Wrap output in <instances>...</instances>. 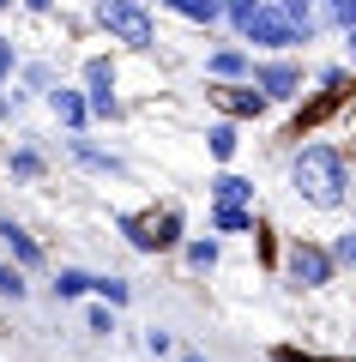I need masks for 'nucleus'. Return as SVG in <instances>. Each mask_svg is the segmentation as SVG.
<instances>
[{"instance_id":"nucleus-18","label":"nucleus","mask_w":356,"mask_h":362,"mask_svg":"<svg viewBox=\"0 0 356 362\" xmlns=\"http://www.w3.org/2000/svg\"><path fill=\"white\" fill-rule=\"evenodd\" d=\"M157 6H169L176 18H188V25H200V30L224 25V0H157Z\"/></svg>"},{"instance_id":"nucleus-20","label":"nucleus","mask_w":356,"mask_h":362,"mask_svg":"<svg viewBox=\"0 0 356 362\" xmlns=\"http://www.w3.org/2000/svg\"><path fill=\"white\" fill-rule=\"evenodd\" d=\"M49 290H54V302H79V296H91V272L85 266H54Z\"/></svg>"},{"instance_id":"nucleus-12","label":"nucleus","mask_w":356,"mask_h":362,"mask_svg":"<svg viewBox=\"0 0 356 362\" xmlns=\"http://www.w3.org/2000/svg\"><path fill=\"white\" fill-rule=\"evenodd\" d=\"M176 254H181V266H188L193 278H212V272L224 266V235H217V230H212V235H188Z\"/></svg>"},{"instance_id":"nucleus-34","label":"nucleus","mask_w":356,"mask_h":362,"mask_svg":"<svg viewBox=\"0 0 356 362\" xmlns=\"http://www.w3.org/2000/svg\"><path fill=\"white\" fill-rule=\"evenodd\" d=\"M13 6H18V0H0V13H13Z\"/></svg>"},{"instance_id":"nucleus-31","label":"nucleus","mask_w":356,"mask_h":362,"mask_svg":"<svg viewBox=\"0 0 356 362\" xmlns=\"http://www.w3.org/2000/svg\"><path fill=\"white\" fill-rule=\"evenodd\" d=\"M18 6H25L30 18H49V13H54V0H18Z\"/></svg>"},{"instance_id":"nucleus-4","label":"nucleus","mask_w":356,"mask_h":362,"mask_svg":"<svg viewBox=\"0 0 356 362\" xmlns=\"http://www.w3.org/2000/svg\"><path fill=\"white\" fill-rule=\"evenodd\" d=\"M338 254H332V242H314V235H296L290 247H284V278H290L296 290H332L338 284Z\"/></svg>"},{"instance_id":"nucleus-2","label":"nucleus","mask_w":356,"mask_h":362,"mask_svg":"<svg viewBox=\"0 0 356 362\" xmlns=\"http://www.w3.org/2000/svg\"><path fill=\"white\" fill-rule=\"evenodd\" d=\"M236 42H248V49H260V54H296V49H308V30L296 25L284 6H272V0H260L254 6V18H248L242 30H236Z\"/></svg>"},{"instance_id":"nucleus-19","label":"nucleus","mask_w":356,"mask_h":362,"mask_svg":"<svg viewBox=\"0 0 356 362\" xmlns=\"http://www.w3.org/2000/svg\"><path fill=\"white\" fill-rule=\"evenodd\" d=\"M205 151H212L217 163H229V157L242 151V121H229V115H217L212 127H205Z\"/></svg>"},{"instance_id":"nucleus-32","label":"nucleus","mask_w":356,"mask_h":362,"mask_svg":"<svg viewBox=\"0 0 356 362\" xmlns=\"http://www.w3.org/2000/svg\"><path fill=\"white\" fill-rule=\"evenodd\" d=\"M338 37H344V66H356V25H350V30H338Z\"/></svg>"},{"instance_id":"nucleus-11","label":"nucleus","mask_w":356,"mask_h":362,"mask_svg":"<svg viewBox=\"0 0 356 362\" xmlns=\"http://www.w3.org/2000/svg\"><path fill=\"white\" fill-rule=\"evenodd\" d=\"M42 103H49V115L61 121L67 133H85L91 127V103H85V90H79V85H54Z\"/></svg>"},{"instance_id":"nucleus-7","label":"nucleus","mask_w":356,"mask_h":362,"mask_svg":"<svg viewBox=\"0 0 356 362\" xmlns=\"http://www.w3.org/2000/svg\"><path fill=\"white\" fill-rule=\"evenodd\" d=\"M205 97H212L229 121H260V115L272 109L266 90H260L254 78H205Z\"/></svg>"},{"instance_id":"nucleus-6","label":"nucleus","mask_w":356,"mask_h":362,"mask_svg":"<svg viewBox=\"0 0 356 362\" xmlns=\"http://www.w3.org/2000/svg\"><path fill=\"white\" fill-rule=\"evenodd\" d=\"M248 78L266 90V103H302V85H308L302 61H290V54H254Z\"/></svg>"},{"instance_id":"nucleus-9","label":"nucleus","mask_w":356,"mask_h":362,"mask_svg":"<svg viewBox=\"0 0 356 362\" xmlns=\"http://www.w3.org/2000/svg\"><path fill=\"white\" fill-rule=\"evenodd\" d=\"M0 247H6V259H13V266H25V272H42V266H49L42 242L25 230V223H13V218H0Z\"/></svg>"},{"instance_id":"nucleus-23","label":"nucleus","mask_w":356,"mask_h":362,"mask_svg":"<svg viewBox=\"0 0 356 362\" xmlns=\"http://www.w3.org/2000/svg\"><path fill=\"white\" fill-rule=\"evenodd\" d=\"M30 272L25 266H13V259H0V302H25L30 296V284H25Z\"/></svg>"},{"instance_id":"nucleus-15","label":"nucleus","mask_w":356,"mask_h":362,"mask_svg":"<svg viewBox=\"0 0 356 362\" xmlns=\"http://www.w3.org/2000/svg\"><path fill=\"white\" fill-rule=\"evenodd\" d=\"M151 242H157V254H176V247L188 242V211H181V206L151 211Z\"/></svg>"},{"instance_id":"nucleus-25","label":"nucleus","mask_w":356,"mask_h":362,"mask_svg":"<svg viewBox=\"0 0 356 362\" xmlns=\"http://www.w3.org/2000/svg\"><path fill=\"white\" fill-rule=\"evenodd\" d=\"M272 6H284V13H290L296 25L308 30V37H320V13H314V0H272Z\"/></svg>"},{"instance_id":"nucleus-29","label":"nucleus","mask_w":356,"mask_h":362,"mask_svg":"<svg viewBox=\"0 0 356 362\" xmlns=\"http://www.w3.org/2000/svg\"><path fill=\"white\" fill-rule=\"evenodd\" d=\"M13 73H18V49L13 37H0V85H13Z\"/></svg>"},{"instance_id":"nucleus-24","label":"nucleus","mask_w":356,"mask_h":362,"mask_svg":"<svg viewBox=\"0 0 356 362\" xmlns=\"http://www.w3.org/2000/svg\"><path fill=\"white\" fill-rule=\"evenodd\" d=\"M18 73H25V90H37V97H49L61 78H54V66L49 61H18Z\"/></svg>"},{"instance_id":"nucleus-17","label":"nucleus","mask_w":356,"mask_h":362,"mask_svg":"<svg viewBox=\"0 0 356 362\" xmlns=\"http://www.w3.org/2000/svg\"><path fill=\"white\" fill-rule=\"evenodd\" d=\"M115 230L133 254H151L157 259V242H151V211H115Z\"/></svg>"},{"instance_id":"nucleus-30","label":"nucleus","mask_w":356,"mask_h":362,"mask_svg":"<svg viewBox=\"0 0 356 362\" xmlns=\"http://www.w3.org/2000/svg\"><path fill=\"white\" fill-rule=\"evenodd\" d=\"M18 109H25V90H6V85H0V127H6Z\"/></svg>"},{"instance_id":"nucleus-26","label":"nucleus","mask_w":356,"mask_h":362,"mask_svg":"<svg viewBox=\"0 0 356 362\" xmlns=\"http://www.w3.org/2000/svg\"><path fill=\"white\" fill-rule=\"evenodd\" d=\"M254 6H260V0H224V25H229V30H242L248 18H254Z\"/></svg>"},{"instance_id":"nucleus-14","label":"nucleus","mask_w":356,"mask_h":362,"mask_svg":"<svg viewBox=\"0 0 356 362\" xmlns=\"http://www.w3.org/2000/svg\"><path fill=\"white\" fill-rule=\"evenodd\" d=\"M6 175H13L18 187H30V181H42V175H49V157L37 151V139H30V133L13 145V151H6Z\"/></svg>"},{"instance_id":"nucleus-28","label":"nucleus","mask_w":356,"mask_h":362,"mask_svg":"<svg viewBox=\"0 0 356 362\" xmlns=\"http://www.w3.org/2000/svg\"><path fill=\"white\" fill-rule=\"evenodd\" d=\"M332 254H338V266H350V272H356V223L338 235V242H332Z\"/></svg>"},{"instance_id":"nucleus-13","label":"nucleus","mask_w":356,"mask_h":362,"mask_svg":"<svg viewBox=\"0 0 356 362\" xmlns=\"http://www.w3.org/2000/svg\"><path fill=\"white\" fill-rule=\"evenodd\" d=\"M248 66H254L248 42H212V54H205V78H248Z\"/></svg>"},{"instance_id":"nucleus-1","label":"nucleus","mask_w":356,"mask_h":362,"mask_svg":"<svg viewBox=\"0 0 356 362\" xmlns=\"http://www.w3.org/2000/svg\"><path fill=\"white\" fill-rule=\"evenodd\" d=\"M290 194L314 211H344L350 206V157L332 139H308L290 157Z\"/></svg>"},{"instance_id":"nucleus-16","label":"nucleus","mask_w":356,"mask_h":362,"mask_svg":"<svg viewBox=\"0 0 356 362\" xmlns=\"http://www.w3.org/2000/svg\"><path fill=\"white\" fill-rule=\"evenodd\" d=\"M217 235H260V206H212Z\"/></svg>"},{"instance_id":"nucleus-10","label":"nucleus","mask_w":356,"mask_h":362,"mask_svg":"<svg viewBox=\"0 0 356 362\" xmlns=\"http://www.w3.org/2000/svg\"><path fill=\"white\" fill-rule=\"evenodd\" d=\"M205 199L212 206H260V187H254V175L217 169V175H205Z\"/></svg>"},{"instance_id":"nucleus-3","label":"nucleus","mask_w":356,"mask_h":362,"mask_svg":"<svg viewBox=\"0 0 356 362\" xmlns=\"http://www.w3.org/2000/svg\"><path fill=\"white\" fill-rule=\"evenodd\" d=\"M97 25L109 30V42L121 49H151L157 42V18H151V0H91Z\"/></svg>"},{"instance_id":"nucleus-33","label":"nucleus","mask_w":356,"mask_h":362,"mask_svg":"<svg viewBox=\"0 0 356 362\" xmlns=\"http://www.w3.org/2000/svg\"><path fill=\"white\" fill-rule=\"evenodd\" d=\"M176 362H212V356H200V350H176Z\"/></svg>"},{"instance_id":"nucleus-8","label":"nucleus","mask_w":356,"mask_h":362,"mask_svg":"<svg viewBox=\"0 0 356 362\" xmlns=\"http://www.w3.org/2000/svg\"><path fill=\"white\" fill-rule=\"evenodd\" d=\"M67 157H73L85 175H97V181H127V157L109 151V145H97V139H85V133H67Z\"/></svg>"},{"instance_id":"nucleus-27","label":"nucleus","mask_w":356,"mask_h":362,"mask_svg":"<svg viewBox=\"0 0 356 362\" xmlns=\"http://www.w3.org/2000/svg\"><path fill=\"white\" fill-rule=\"evenodd\" d=\"M145 350H151L157 362H163V356H176V332H163V326H151V332H145Z\"/></svg>"},{"instance_id":"nucleus-22","label":"nucleus","mask_w":356,"mask_h":362,"mask_svg":"<svg viewBox=\"0 0 356 362\" xmlns=\"http://www.w3.org/2000/svg\"><path fill=\"white\" fill-rule=\"evenodd\" d=\"M115 314H121V308L91 302V308H85V332H91V338H115V332H121V320H115Z\"/></svg>"},{"instance_id":"nucleus-5","label":"nucleus","mask_w":356,"mask_h":362,"mask_svg":"<svg viewBox=\"0 0 356 362\" xmlns=\"http://www.w3.org/2000/svg\"><path fill=\"white\" fill-rule=\"evenodd\" d=\"M79 90H85V103H91V121H121V115H127L121 90H115V61H109V54H85V66H79Z\"/></svg>"},{"instance_id":"nucleus-21","label":"nucleus","mask_w":356,"mask_h":362,"mask_svg":"<svg viewBox=\"0 0 356 362\" xmlns=\"http://www.w3.org/2000/svg\"><path fill=\"white\" fill-rule=\"evenodd\" d=\"M91 296L109 302V308H127V302H133V284L121 278V272H91Z\"/></svg>"}]
</instances>
